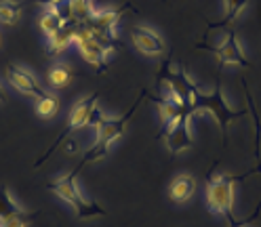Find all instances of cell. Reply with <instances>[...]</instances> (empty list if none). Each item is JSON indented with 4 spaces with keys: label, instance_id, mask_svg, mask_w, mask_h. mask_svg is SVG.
Instances as JSON below:
<instances>
[{
    "label": "cell",
    "instance_id": "obj_1",
    "mask_svg": "<svg viewBox=\"0 0 261 227\" xmlns=\"http://www.w3.org/2000/svg\"><path fill=\"white\" fill-rule=\"evenodd\" d=\"M188 107L192 109L194 116L196 114L208 111L211 116L219 122L223 141H225V135H227V126H230L234 120L242 118V114H244V109H234L230 103H227L223 89H221V82H215V87H211V89H198L194 93L192 99L188 101Z\"/></svg>",
    "mask_w": 261,
    "mask_h": 227
},
{
    "label": "cell",
    "instance_id": "obj_2",
    "mask_svg": "<svg viewBox=\"0 0 261 227\" xmlns=\"http://www.w3.org/2000/svg\"><path fill=\"white\" fill-rule=\"evenodd\" d=\"M156 80H158V87L162 91V97H167V99L184 105V107H188V101L194 97V93L198 91L194 78L184 68H177L171 57L160 66Z\"/></svg>",
    "mask_w": 261,
    "mask_h": 227
},
{
    "label": "cell",
    "instance_id": "obj_3",
    "mask_svg": "<svg viewBox=\"0 0 261 227\" xmlns=\"http://www.w3.org/2000/svg\"><path fill=\"white\" fill-rule=\"evenodd\" d=\"M80 171L74 168L72 173L68 175H61L57 179H53L48 183V189H51L57 198H61L65 204H70L72 210L78 215V219H93V217H101L106 215V210L97 204V202H89L85 200V196L78 191V185H76V175Z\"/></svg>",
    "mask_w": 261,
    "mask_h": 227
},
{
    "label": "cell",
    "instance_id": "obj_4",
    "mask_svg": "<svg viewBox=\"0 0 261 227\" xmlns=\"http://www.w3.org/2000/svg\"><path fill=\"white\" fill-rule=\"evenodd\" d=\"M238 177L227 173H217L206 183V206L213 215H223L232 219L234 215V187Z\"/></svg>",
    "mask_w": 261,
    "mask_h": 227
},
{
    "label": "cell",
    "instance_id": "obj_5",
    "mask_svg": "<svg viewBox=\"0 0 261 227\" xmlns=\"http://www.w3.org/2000/svg\"><path fill=\"white\" fill-rule=\"evenodd\" d=\"M74 44H76V48H78L80 57H83L87 63H91L93 68H97L99 72H106V70H108V59H110V55L116 53V48L120 46V44H114V42H108V40L97 38L95 34H91V32H89L85 25H78Z\"/></svg>",
    "mask_w": 261,
    "mask_h": 227
},
{
    "label": "cell",
    "instance_id": "obj_6",
    "mask_svg": "<svg viewBox=\"0 0 261 227\" xmlns=\"http://www.w3.org/2000/svg\"><path fill=\"white\" fill-rule=\"evenodd\" d=\"M192 120H194V114L192 109H184V114L179 118H175L171 124H167L162 128V141H165V148L171 154H184L190 148H194V133H192Z\"/></svg>",
    "mask_w": 261,
    "mask_h": 227
},
{
    "label": "cell",
    "instance_id": "obj_7",
    "mask_svg": "<svg viewBox=\"0 0 261 227\" xmlns=\"http://www.w3.org/2000/svg\"><path fill=\"white\" fill-rule=\"evenodd\" d=\"M124 11H128V5H122L118 9H103V11H95L89 21L83 23L91 34H95L97 38L101 40H108V42H114V44H120L118 38H116V27H118V21L122 19Z\"/></svg>",
    "mask_w": 261,
    "mask_h": 227
},
{
    "label": "cell",
    "instance_id": "obj_8",
    "mask_svg": "<svg viewBox=\"0 0 261 227\" xmlns=\"http://www.w3.org/2000/svg\"><path fill=\"white\" fill-rule=\"evenodd\" d=\"M99 95L101 93H93V95H89V97H85V99H80L74 107H72V111H70V122H68V128L57 137V141L51 145V150H48L46 154H42V158L36 162V166H40L42 162L46 160V158H51L53 156V152L59 148V143L68 137L70 133H74V131H78V128H83V126H87V120H89V116H91V111L97 107V101H99Z\"/></svg>",
    "mask_w": 261,
    "mask_h": 227
},
{
    "label": "cell",
    "instance_id": "obj_9",
    "mask_svg": "<svg viewBox=\"0 0 261 227\" xmlns=\"http://www.w3.org/2000/svg\"><path fill=\"white\" fill-rule=\"evenodd\" d=\"M143 97H145V91L139 93V97L135 99V103L130 105V109L124 114V116H120V118H110V116H108V120H106L99 128H97V139H95V143H99V145H103V148L110 150L112 145L126 133V126H128L130 118H133V114L137 111V107L141 105Z\"/></svg>",
    "mask_w": 261,
    "mask_h": 227
},
{
    "label": "cell",
    "instance_id": "obj_10",
    "mask_svg": "<svg viewBox=\"0 0 261 227\" xmlns=\"http://www.w3.org/2000/svg\"><path fill=\"white\" fill-rule=\"evenodd\" d=\"M208 51L217 57V61L221 63V66L249 68V57H247V53H244L242 42H240V38H238V34L234 30L227 32V34L223 36V40L217 46L208 48Z\"/></svg>",
    "mask_w": 261,
    "mask_h": 227
},
{
    "label": "cell",
    "instance_id": "obj_11",
    "mask_svg": "<svg viewBox=\"0 0 261 227\" xmlns=\"http://www.w3.org/2000/svg\"><path fill=\"white\" fill-rule=\"evenodd\" d=\"M5 74H7V80L13 84V89H17L25 97L38 99V97L44 93V87L40 84V80L34 76V72H30L28 68L19 66V63H9Z\"/></svg>",
    "mask_w": 261,
    "mask_h": 227
},
{
    "label": "cell",
    "instance_id": "obj_12",
    "mask_svg": "<svg viewBox=\"0 0 261 227\" xmlns=\"http://www.w3.org/2000/svg\"><path fill=\"white\" fill-rule=\"evenodd\" d=\"M130 38H133V46L139 53L148 55V57H160L167 51V42L158 32L150 25H137L130 32Z\"/></svg>",
    "mask_w": 261,
    "mask_h": 227
},
{
    "label": "cell",
    "instance_id": "obj_13",
    "mask_svg": "<svg viewBox=\"0 0 261 227\" xmlns=\"http://www.w3.org/2000/svg\"><path fill=\"white\" fill-rule=\"evenodd\" d=\"M76 30H78V23H68L65 27H61L57 34H53L48 38V46H46V55L48 57H57L61 53H65L68 48L74 44V38H76Z\"/></svg>",
    "mask_w": 261,
    "mask_h": 227
},
{
    "label": "cell",
    "instance_id": "obj_14",
    "mask_svg": "<svg viewBox=\"0 0 261 227\" xmlns=\"http://www.w3.org/2000/svg\"><path fill=\"white\" fill-rule=\"evenodd\" d=\"M194 191H196V179H194V175H190V173L177 175L175 179L171 181V185H169V196L177 204H186L194 196Z\"/></svg>",
    "mask_w": 261,
    "mask_h": 227
},
{
    "label": "cell",
    "instance_id": "obj_15",
    "mask_svg": "<svg viewBox=\"0 0 261 227\" xmlns=\"http://www.w3.org/2000/svg\"><path fill=\"white\" fill-rule=\"evenodd\" d=\"M70 21L68 17L63 15V7H48L44 9V15L38 19V25H40V32L46 36V38H51L53 34H57V32L61 27H65Z\"/></svg>",
    "mask_w": 261,
    "mask_h": 227
},
{
    "label": "cell",
    "instance_id": "obj_16",
    "mask_svg": "<svg viewBox=\"0 0 261 227\" xmlns=\"http://www.w3.org/2000/svg\"><path fill=\"white\" fill-rule=\"evenodd\" d=\"M93 13H95L93 0H65V17L72 23L78 25L87 23Z\"/></svg>",
    "mask_w": 261,
    "mask_h": 227
},
{
    "label": "cell",
    "instance_id": "obj_17",
    "mask_svg": "<svg viewBox=\"0 0 261 227\" xmlns=\"http://www.w3.org/2000/svg\"><path fill=\"white\" fill-rule=\"evenodd\" d=\"M59 107H61V99H59V95L53 93V91H44V93L38 97V99H36V103H34V109H36V114H38L40 120H51V118H55L57 111H59Z\"/></svg>",
    "mask_w": 261,
    "mask_h": 227
},
{
    "label": "cell",
    "instance_id": "obj_18",
    "mask_svg": "<svg viewBox=\"0 0 261 227\" xmlns=\"http://www.w3.org/2000/svg\"><path fill=\"white\" fill-rule=\"evenodd\" d=\"M25 215H28L25 210L11 198L7 185L0 183V223H7L11 219H19V217H25Z\"/></svg>",
    "mask_w": 261,
    "mask_h": 227
},
{
    "label": "cell",
    "instance_id": "obj_19",
    "mask_svg": "<svg viewBox=\"0 0 261 227\" xmlns=\"http://www.w3.org/2000/svg\"><path fill=\"white\" fill-rule=\"evenodd\" d=\"M154 103H156V107H158V116H160L162 126L171 124L175 118L181 116L184 109H188V107H184V105H179V103L167 99V97H158V99H154Z\"/></svg>",
    "mask_w": 261,
    "mask_h": 227
},
{
    "label": "cell",
    "instance_id": "obj_20",
    "mask_svg": "<svg viewBox=\"0 0 261 227\" xmlns=\"http://www.w3.org/2000/svg\"><path fill=\"white\" fill-rule=\"evenodd\" d=\"M72 80H74V70L70 66H63V63H61V66H53L51 70H48V74H46L48 87H53L57 91L70 87Z\"/></svg>",
    "mask_w": 261,
    "mask_h": 227
},
{
    "label": "cell",
    "instance_id": "obj_21",
    "mask_svg": "<svg viewBox=\"0 0 261 227\" xmlns=\"http://www.w3.org/2000/svg\"><path fill=\"white\" fill-rule=\"evenodd\" d=\"M249 5L251 0H223V21L217 23L215 27H230Z\"/></svg>",
    "mask_w": 261,
    "mask_h": 227
},
{
    "label": "cell",
    "instance_id": "obj_22",
    "mask_svg": "<svg viewBox=\"0 0 261 227\" xmlns=\"http://www.w3.org/2000/svg\"><path fill=\"white\" fill-rule=\"evenodd\" d=\"M23 3L17 0H0V23L3 25H17L21 19Z\"/></svg>",
    "mask_w": 261,
    "mask_h": 227
},
{
    "label": "cell",
    "instance_id": "obj_23",
    "mask_svg": "<svg viewBox=\"0 0 261 227\" xmlns=\"http://www.w3.org/2000/svg\"><path fill=\"white\" fill-rule=\"evenodd\" d=\"M106 120H108V116H106V114H103L99 107H95V109L91 111L89 120H87V128H95V131H97V128H99V126H101Z\"/></svg>",
    "mask_w": 261,
    "mask_h": 227
},
{
    "label": "cell",
    "instance_id": "obj_24",
    "mask_svg": "<svg viewBox=\"0 0 261 227\" xmlns=\"http://www.w3.org/2000/svg\"><path fill=\"white\" fill-rule=\"evenodd\" d=\"M7 99H9V95H7L5 87H3V84H0V105H3V103H7Z\"/></svg>",
    "mask_w": 261,
    "mask_h": 227
},
{
    "label": "cell",
    "instance_id": "obj_25",
    "mask_svg": "<svg viewBox=\"0 0 261 227\" xmlns=\"http://www.w3.org/2000/svg\"><path fill=\"white\" fill-rule=\"evenodd\" d=\"M0 46H3V36H0Z\"/></svg>",
    "mask_w": 261,
    "mask_h": 227
},
{
    "label": "cell",
    "instance_id": "obj_26",
    "mask_svg": "<svg viewBox=\"0 0 261 227\" xmlns=\"http://www.w3.org/2000/svg\"><path fill=\"white\" fill-rule=\"evenodd\" d=\"M0 227H3V223H0Z\"/></svg>",
    "mask_w": 261,
    "mask_h": 227
}]
</instances>
